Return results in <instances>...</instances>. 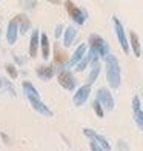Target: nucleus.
Instances as JSON below:
<instances>
[{
	"label": "nucleus",
	"instance_id": "nucleus-13",
	"mask_svg": "<svg viewBox=\"0 0 143 151\" xmlns=\"http://www.w3.org/2000/svg\"><path fill=\"white\" fill-rule=\"evenodd\" d=\"M14 20H16L17 23H20V28H19V32H20V34H23V36H25V34L31 29V22H29V19L26 17L25 14H19V16H16Z\"/></svg>",
	"mask_w": 143,
	"mask_h": 151
},
{
	"label": "nucleus",
	"instance_id": "nucleus-21",
	"mask_svg": "<svg viewBox=\"0 0 143 151\" xmlns=\"http://www.w3.org/2000/svg\"><path fill=\"white\" fill-rule=\"evenodd\" d=\"M99 74H100V65L95 63V65H92V70H91L89 76H88V79H86V85L91 86L94 82H95V79L99 77Z\"/></svg>",
	"mask_w": 143,
	"mask_h": 151
},
{
	"label": "nucleus",
	"instance_id": "nucleus-18",
	"mask_svg": "<svg viewBox=\"0 0 143 151\" xmlns=\"http://www.w3.org/2000/svg\"><path fill=\"white\" fill-rule=\"evenodd\" d=\"M129 39H131V48L134 51V56L135 57H140L142 56V50H140V42H139V37L137 34H135L134 31L129 32Z\"/></svg>",
	"mask_w": 143,
	"mask_h": 151
},
{
	"label": "nucleus",
	"instance_id": "nucleus-20",
	"mask_svg": "<svg viewBox=\"0 0 143 151\" xmlns=\"http://www.w3.org/2000/svg\"><path fill=\"white\" fill-rule=\"evenodd\" d=\"M89 63H92V56H91V52H88V54H85V57L76 65V71L77 73H82Z\"/></svg>",
	"mask_w": 143,
	"mask_h": 151
},
{
	"label": "nucleus",
	"instance_id": "nucleus-27",
	"mask_svg": "<svg viewBox=\"0 0 143 151\" xmlns=\"http://www.w3.org/2000/svg\"><path fill=\"white\" fill-rule=\"evenodd\" d=\"M20 5L25 6L26 9H32V8H36V6H37V2H22Z\"/></svg>",
	"mask_w": 143,
	"mask_h": 151
},
{
	"label": "nucleus",
	"instance_id": "nucleus-16",
	"mask_svg": "<svg viewBox=\"0 0 143 151\" xmlns=\"http://www.w3.org/2000/svg\"><path fill=\"white\" fill-rule=\"evenodd\" d=\"M76 37H77L76 28H72V26H68L66 31L63 32V45H65V46H71L72 42L76 40Z\"/></svg>",
	"mask_w": 143,
	"mask_h": 151
},
{
	"label": "nucleus",
	"instance_id": "nucleus-7",
	"mask_svg": "<svg viewBox=\"0 0 143 151\" xmlns=\"http://www.w3.org/2000/svg\"><path fill=\"white\" fill-rule=\"evenodd\" d=\"M132 114H134V122L139 127V129L143 131V109H142V104L139 96L132 97Z\"/></svg>",
	"mask_w": 143,
	"mask_h": 151
},
{
	"label": "nucleus",
	"instance_id": "nucleus-4",
	"mask_svg": "<svg viewBox=\"0 0 143 151\" xmlns=\"http://www.w3.org/2000/svg\"><path fill=\"white\" fill-rule=\"evenodd\" d=\"M95 100L102 105L103 111H105V109H108V111H112V109H114V97H112V94L109 93L108 88H99L97 99H95Z\"/></svg>",
	"mask_w": 143,
	"mask_h": 151
},
{
	"label": "nucleus",
	"instance_id": "nucleus-10",
	"mask_svg": "<svg viewBox=\"0 0 143 151\" xmlns=\"http://www.w3.org/2000/svg\"><path fill=\"white\" fill-rule=\"evenodd\" d=\"M17 34H19V23L12 19L8 23V28H6V40H8L9 45H14L17 42Z\"/></svg>",
	"mask_w": 143,
	"mask_h": 151
},
{
	"label": "nucleus",
	"instance_id": "nucleus-25",
	"mask_svg": "<svg viewBox=\"0 0 143 151\" xmlns=\"http://www.w3.org/2000/svg\"><path fill=\"white\" fill-rule=\"evenodd\" d=\"M2 83L3 86L8 90V93H11V96H16V90H14V86H12V83L8 80V79H2Z\"/></svg>",
	"mask_w": 143,
	"mask_h": 151
},
{
	"label": "nucleus",
	"instance_id": "nucleus-1",
	"mask_svg": "<svg viewBox=\"0 0 143 151\" xmlns=\"http://www.w3.org/2000/svg\"><path fill=\"white\" fill-rule=\"evenodd\" d=\"M105 63H106V79L108 83L112 90H117L122 83V71H120V63L115 56L108 54L105 57Z\"/></svg>",
	"mask_w": 143,
	"mask_h": 151
},
{
	"label": "nucleus",
	"instance_id": "nucleus-6",
	"mask_svg": "<svg viewBox=\"0 0 143 151\" xmlns=\"http://www.w3.org/2000/svg\"><path fill=\"white\" fill-rule=\"evenodd\" d=\"M59 83H60V86H63L65 90L74 91V90H76V86H77V80L72 76V73L65 70L62 73H59Z\"/></svg>",
	"mask_w": 143,
	"mask_h": 151
},
{
	"label": "nucleus",
	"instance_id": "nucleus-23",
	"mask_svg": "<svg viewBox=\"0 0 143 151\" xmlns=\"http://www.w3.org/2000/svg\"><path fill=\"white\" fill-rule=\"evenodd\" d=\"M5 70H6V73H8V76L14 80V79H17V76H19V73H17V68L12 65V63H6L5 65Z\"/></svg>",
	"mask_w": 143,
	"mask_h": 151
},
{
	"label": "nucleus",
	"instance_id": "nucleus-11",
	"mask_svg": "<svg viewBox=\"0 0 143 151\" xmlns=\"http://www.w3.org/2000/svg\"><path fill=\"white\" fill-rule=\"evenodd\" d=\"M39 46H40V31L34 29L31 34V40H29V56L31 57H37Z\"/></svg>",
	"mask_w": 143,
	"mask_h": 151
},
{
	"label": "nucleus",
	"instance_id": "nucleus-14",
	"mask_svg": "<svg viewBox=\"0 0 143 151\" xmlns=\"http://www.w3.org/2000/svg\"><path fill=\"white\" fill-rule=\"evenodd\" d=\"M22 86H23V91H25V94H26V97H28V100H29V99L40 100V94H39V91H37V88L34 86L31 82H23Z\"/></svg>",
	"mask_w": 143,
	"mask_h": 151
},
{
	"label": "nucleus",
	"instance_id": "nucleus-30",
	"mask_svg": "<svg viewBox=\"0 0 143 151\" xmlns=\"http://www.w3.org/2000/svg\"><path fill=\"white\" fill-rule=\"evenodd\" d=\"M0 136H2V139H3V142L6 143V145H9V143H11V140H9V137L6 136L5 133H0Z\"/></svg>",
	"mask_w": 143,
	"mask_h": 151
},
{
	"label": "nucleus",
	"instance_id": "nucleus-29",
	"mask_svg": "<svg viewBox=\"0 0 143 151\" xmlns=\"http://www.w3.org/2000/svg\"><path fill=\"white\" fill-rule=\"evenodd\" d=\"M62 34H63V25H57V28H56V37L59 39Z\"/></svg>",
	"mask_w": 143,
	"mask_h": 151
},
{
	"label": "nucleus",
	"instance_id": "nucleus-5",
	"mask_svg": "<svg viewBox=\"0 0 143 151\" xmlns=\"http://www.w3.org/2000/svg\"><path fill=\"white\" fill-rule=\"evenodd\" d=\"M112 22H114V28H115V32H117V39H119V43L122 45V50L123 52H129V43H128V39H126V32H125V28L122 22L117 19V17H112Z\"/></svg>",
	"mask_w": 143,
	"mask_h": 151
},
{
	"label": "nucleus",
	"instance_id": "nucleus-19",
	"mask_svg": "<svg viewBox=\"0 0 143 151\" xmlns=\"http://www.w3.org/2000/svg\"><path fill=\"white\" fill-rule=\"evenodd\" d=\"M40 48H42V56L45 60L49 57V39L46 34H40Z\"/></svg>",
	"mask_w": 143,
	"mask_h": 151
},
{
	"label": "nucleus",
	"instance_id": "nucleus-32",
	"mask_svg": "<svg viewBox=\"0 0 143 151\" xmlns=\"http://www.w3.org/2000/svg\"><path fill=\"white\" fill-rule=\"evenodd\" d=\"M0 34H2V31H0Z\"/></svg>",
	"mask_w": 143,
	"mask_h": 151
},
{
	"label": "nucleus",
	"instance_id": "nucleus-12",
	"mask_svg": "<svg viewBox=\"0 0 143 151\" xmlns=\"http://www.w3.org/2000/svg\"><path fill=\"white\" fill-rule=\"evenodd\" d=\"M29 104L31 106L36 109L37 113H40L42 116H46V117H52V111L49 108H48L42 100H36V99H29Z\"/></svg>",
	"mask_w": 143,
	"mask_h": 151
},
{
	"label": "nucleus",
	"instance_id": "nucleus-8",
	"mask_svg": "<svg viewBox=\"0 0 143 151\" xmlns=\"http://www.w3.org/2000/svg\"><path fill=\"white\" fill-rule=\"evenodd\" d=\"M83 134L86 136V137H89L91 140H94V142H97L99 145L103 148L105 151H111V145H109V142H108L103 136H100V134H97L95 131H92V129H89V128H85L83 129Z\"/></svg>",
	"mask_w": 143,
	"mask_h": 151
},
{
	"label": "nucleus",
	"instance_id": "nucleus-28",
	"mask_svg": "<svg viewBox=\"0 0 143 151\" xmlns=\"http://www.w3.org/2000/svg\"><path fill=\"white\" fill-rule=\"evenodd\" d=\"M117 147H119L120 151H129V148H128V145H126V142H123V140H119Z\"/></svg>",
	"mask_w": 143,
	"mask_h": 151
},
{
	"label": "nucleus",
	"instance_id": "nucleus-22",
	"mask_svg": "<svg viewBox=\"0 0 143 151\" xmlns=\"http://www.w3.org/2000/svg\"><path fill=\"white\" fill-rule=\"evenodd\" d=\"M65 60H66V54L60 50V46L57 45L56 46V59H54V62H56L57 65L62 66V71H65L63 70V68H65ZM62 71H60V73H62Z\"/></svg>",
	"mask_w": 143,
	"mask_h": 151
},
{
	"label": "nucleus",
	"instance_id": "nucleus-2",
	"mask_svg": "<svg viewBox=\"0 0 143 151\" xmlns=\"http://www.w3.org/2000/svg\"><path fill=\"white\" fill-rule=\"evenodd\" d=\"M89 48L99 54V57H103V59L109 54V45H108L103 40V37L99 36V34L89 36Z\"/></svg>",
	"mask_w": 143,
	"mask_h": 151
},
{
	"label": "nucleus",
	"instance_id": "nucleus-9",
	"mask_svg": "<svg viewBox=\"0 0 143 151\" xmlns=\"http://www.w3.org/2000/svg\"><path fill=\"white\" fill-rule=\"evenodd\" d=\"M89 94H91V86H88V85L80 86L77 90V93L74 94V105H76V106H82L88 100Z\"/></svg>",
	"mask_w": 143,
	"mask_h": 151
},
{
	"label": "nucleus",
	"instance_id": "nucleus-24",
	"mask_svg": "<svg viewBox=\"0 0 143 151\" xmlns=\"http://www.w3.org/2000/svg\"><path fill=\"white\" fill-rule=\"evenodd\" d=\"M92 109H94V113L99 116V117H103V114H105V111H103V108H102V105L99 104L97 100H94L92 102Z\"/></svg>",
	"mask_w": 143,
	"mask_h": 151
},
{
	"label": "nucleus",
	"instance_id": "nucleus-3",
	"mask_svg": "<svg viewBox=\"0 0 143 151\" xmlns=\"http://www.w3.org/2000/svg\"><path fill=\"white\" fill-rule=\"evenodd\" d=\"M65 6H66V11L69 17L74 20V23L77 25H83L88 19V12L83 9V8H79L77 5H74L72 2H65Z\"/></svg>",
	"mask_w": 143,
	"mask_h": 151
},
{
	"label": "nucleus",
	"instance_id": "nucleus-15",
	"mask_svg": "<svg viewBox=\"0 0 143 151\" xmlns=\"http://www.w3.org/2000/svg\"><path fill=\"white\" fill-rule=\"evenodd\" d=\"M85 54H86V45L83 43V45H79V48L76 50V52L72 54V57H71V60H69V65L71 66H76L79 62L85 57Z\"/></svg>",
	"mask_w": 143,
	"mask_h": 151
},
{
	"label": "nucleus",
	"instance_id": "nucleus-31",
	"mask_svg": "<svg viewBox=\"0 0 143 151\" xmlns=\"http://www.w3.org/2000/svg\"><path fill=\"white\" fill-rule=\"evenodd\" d=\"M3 86V83H2V79H0V88H2Z\"/></svg>",
	"mask_w": 143,
	"mask_h": 151
},
{
	"label": "nucleus",
	"instance_id": "nucleus-17",
	"mask_svg": "<svg viewBox=\"0 0 143 151\" xmlns=\"http://www.w3.org/2000/svg\"><path fill=\"white\" fill-rule=\"evenodd\" d=\"M37 76L42 80H49L54 76V68L52 66H39L37 68Z\"/></svg>",
	"mask_w": 143,
	"mask_h": 151
},
{
	"label": "nucleus",
	"instance_id": "nucleus-26",
	"mask_svg": "<svg viewBox=\"0 0 143 151\" xmlns=\"http://www.w3.org/2000/svg\"><path fill=\"white\" fill-rule=\"evenodd\" d=\"M89 147H91V151H105L103 148H102V147L99 145L97 142H94V140H91V142H89Z\"/></svg>",
	"mask_w": 143,
	"mask_h": 151
}]
</instances>
